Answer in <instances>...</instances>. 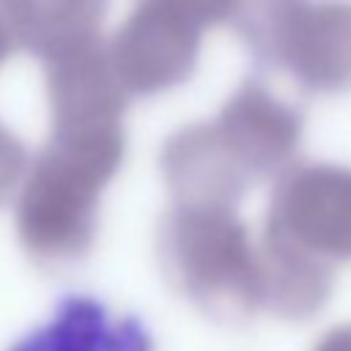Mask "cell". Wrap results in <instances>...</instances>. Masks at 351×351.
Masks as SVG:
<instances>
[{
	"instance_id": "obj_7",
	"label": "cell",
	"mask_w": 351,
	"mask_h": 351,
	"mask_svg": "<svg viewBox=\"0 0 351 351\" xmlns=\"http://www.w3.org/2000/svg\"><path fill=\"white\" fill-rule=\"evenodd\" d=\"M41 63L52 123L123 118L129 93L112 71L101 36L69 44L41 58Z\"/></svg>"
},
{
	"instance_id": "obj_3",
	"label": "cell",
	"mask_w": 351,
	"mask_h": 351,
	"mask_svg": "<svg viewBox=\"0 0 351 351\" xmlns=\"http://www.w3.org/2000/svg\"><path fill=\"white\" fill-rule=\"evenodd\" d=\"M156 261L165 282L211 321L236 326L263 310L261 247L236 208L170 203Z\"/></svg>"
},
{
	"instance_id": "obj_11",
	"label": "cell",
	"mask_w": 351,
	"mask_h": 351,
	"mask_svg": "<svg viewBox=\"0 0 351 351\" xmlns=\"http://www.w3.org/2000/svg\"><path fill=\"white\" fill-rule=\"evenodd\" d=\"M313 351H351V324H340V326L329 329L313 346Z\"/></svg>"
},
{
	"instance_id": "obj_5",
	"label": "cell",
	"mask_w": 351,
	"mask_h": 351,
	"mask_svg": "<svg viewBox=\"0 0 351 351\" xmlns=\"http://www.w3.org/2000/svg\"><path fill=\"white\" fill-rule=\"evenodd\" d=\"M236 0H134L107 44L112 71L129 96H156L186 82L206 27L230 22Z\"/></svg>"
},
{
	"instance_id": "obj_2",
	"label": "cell",
	"mask_w": 351,
	"mask_h": 351,
	"mask_svg": "<svg viewBox=\"0 0 351 351\" xmlns=\"http://www.w3.org/2000/svg\"><path fill=\"white\" fill-rule=\"evenodd\" d=\"M123 154V121L52 123L16 197V236L33 263L60 269L90 252L101 192L121 170Z\"/></svg>"
},
{
	"instance_id": "obj_9",
	"label": "cell",
	"mask_w": 351,
	"mask_h": 351,
	"mask_svg": "<svg viewBox=\"0 0 351 351\" xmlns=\"http://www.w3.org/2000/svg\"><path fill=\"white\" fill-rule=\"evenodd\" d=\"M110 0H0L16 47L47 58L69 44L99 36Z\"/></svg>"
},
{
	"instance_id": "obj_1",
	"label": "cell",
	"mask_w": 351,
	"mask_h": 351,
	"mask_svg": "<svg viewBox=\"0 0 351 351\" xmlns=\"http://www.w3.org/2000/svg\"><path fill=\"white\" fill-rule=\"evenodd\" d=\"M302 110L263 80L247 77L217 118L181 126L159 151L170 203L228 206L293 165L302 143Z\"/></svg>"
},
{
	"instance_id": "obj_6",
	"label": "cell",
	"mask_w": 351,
	"mask_h": 351,
	"mask_svg": "<svg viewBox=\"0 0 351 351\" xmlns=\"http://www.w3.org/2000/svg\"><path fill=\"white\" fill-rule=\"evenodd\" d=\"M263 239L335 271L351 261V167L291 165L274 178Z\"/></svg>"
},
{
	"instance_id": "obj_8",
	"label": "cell",
	"mask_w": 351,
	"mask_h": 351,
	"mask_svg": "<svg viewBox=\"0 0 351 351\" xmlns=\"http://www.w3.org/2000/svg\"><path fill=\"white\" fill-rule=\"evenodd\" d=\"M8 351H154V337L134 315H115L104 302L71 293Z\"/></svg>"
},
{
	"instance_id": "obj_12",
	"label": "cell",
	"mask_w": 351,
	"mask_h": 351,
	"mask_svg": "<svg viewBox=\"0 0 351 351\" xmlns=\"http://www.w3.org/2000/svg\"><path fill=\"white\" fill-rule=\"evenodd\" d=\"M14 47H16V44H14L11 30H8V25H5V16H3V11H0V66L8 60V55H11Z\"/></svg>"
},
{
	"instance_id": "obj_4",
	"label": "cell",
	"mask_w": 351,
	"mask_h": 351,
	"mask_svg": "<svg viewBox=\"0 0 351 351\" xmlns=\"http://www.w3.org/2000/svg\"><path fill=\"white\" fill-rule=\"evenodd\" d=\"M230 25L261 66L304 90H351V0H236Z\"/></svg>"
},
{
	"instance_id": "obj_10",
	"label": "cell",
	"mask_w": 351,
	"mask_h": 351,
	"mask_svg": "<svg viewBox=\"0 0 351 351\" xmlns=\"http://www.w3.org/2000/svg\"><path fill=\"white\" fill-rule=\"evenodd\" d=\"M27 165L30 162L22 140L0 123V206H5L19 192Z\"/></svg>"
}]
</instances>
